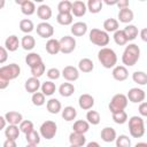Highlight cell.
I'll return each mask as SVG.
<instances>
[{
	"mask_svg": "<svg viewBox=\"0 0 147 147\" xmlns=\"http://www.w3.org/2000/svg\"><path fill=\"white\" fill-rule=\"evenodd\" d=\"M98 60L106 69H114L117 64V55L115 51L109 47H103L98 52Z\"/></svg>",
	"mask_w": 147,
	"mask_h": 147,
	"instance_id": "cell-1",
	"label": "cell"
},
{
	"mask_svg": "<svg viewBox=\"0 0 147 147\" xmlns=\"http://www.w3.org/2000/svg\"><path fill=\"white\" fill-rule=\"evenodd\" d=\"M140 57V48L137 44H129L122 55V62L125 67H133Z\"/></svg>",
	"mask_w": 147,
	"mask_h": 147,
	"instance_id": "cell-2",
	"label": "cell"
},
{
	"mask_svg": "<svg viewBox=\"0 0 147 147\" xmlns=\"http://www.w3.org/2000/svg\"><path fill=\"white\" fill-rule=\"evenodd\" d=\"M88 39L92 44L96 45V46H100V47H105L109 44L110 41V37L108 34V32H106L105 30H100V29H92L90 31V34H88Z\"/></svg>",
	"mask_w": 147,
	"mask_h": 147,
	"instance_id": "cell-3",
	"label": "cell"
},
{
	"mask_svg": "<svg viewBox=\"0 0 147 147\" xmlns=\"http://www.w3.org/2000/svg\"><path fill=\"white\" fill-rule=\"evenodd\" d=\"M129 131L133 138H141L145 134V122L141 116H132L129 119Z\"/></svg>",
	"mask_w": 147,
	"mask_h": 147,
	"instance_id": "cell-4",
	"label": "cell"
},
{
	"mask_svg": "<svg viewBox=\"0 0 147 147\" xmlns=\"http://www.w3.org/2000/svg\"><path fill=\"white\" fill-rule=\"evenodd\" d=\"M127 102H129V99L125 94H122V93H117L115 94L110 102H109V110L111 114H115V113H118V111H122L124 110L126 107H127Z\"/></svg>",
	"mask_w": 147,
	"mask_h": 147,
	"instance_id": "cell-5",
	"label": "cell"
},
{
	"mask_svg": "<svg viewBox=\"0 0 147 147\" xmlns=\"http://www.w3.org/2000/svg\"><path fill=\"white\" fill-rule=\"evenodd\" d=\"M21 74V68L18 64L16 63H10L7 65H2L0 68V79H5V80H13L16 79Z\"/></svg>",
	"mask_w": 147,
	"mask_h": 147,
	"instance_id": "cell-6",
	"label": "cell"
},
{
	"mask_svg": "<svg viewBox=\"0 0 147 147\" xmlns=\"http://www.w3.org/2000/svg\"><path fill=\"white\" fill-rule=\"evenodd\" d=\"M57 132V125L55 122L53 121H45L39 129V133L42 138H45L46 140H51L55 137Z\"/></svg>",
	"mask_w": 147,
	"mask_h": 147,
	"instance_id": "cell-7",
	"label": "cell"
},
{
	"mask_svg": "<svg viewBox=\"0 0 147 147\" xmlns=\"http://www.w3.org/2000/svg\"><path fill=\"white\" fill-rule=\"evenodd\" d=\"M60 46L62 54H70L76 48V39L71 36H64L60 39Z\"/></svg>",
	"mask_w": 147,
	"mask_h": 147,
	"instance_id": "cell-8",
	"label": "cell"
},
{
	"mask_svg": "<svg viewBox=\"0 0 147 147\" xmlns=\"http://www.w3.org/2000/svg\"><path fill=\"white\" fill-rule=\"evenodd\" d=\"M36 31L39 37L45 38V39L46 38L51 39V37H53V34H54V28L48 22H40L39 24H37Z\"/></svg>",
	"mask_w": 147,
	"mask_h": 147,
	"instance_id": "cell-9",
	"label": "cell"
},
{
	"mask_svg": "<svg viewBox=\"0 0 147 147\" xmlns=\"http://www.w3.org/2000/svg\"><path fill=\"white\" fill-rule=\"evenodd\" d=\"M126 96H127L129 101H131L132 103H141V102H144L146 94H145L144 90H141L139 87H132L129 90Z\"/></svg>",
	"mask_w": 147,
	"mask_h": 147,
	"instance_id": "cell-10",
	"label": "cell"
},
{
	"mask_svg": "<svg viewBox=\"0 0 147 147\" xmlns=\"http://www.w3.org/2000/svg\"><path fill=\"white\" fill-rule=\"evenodd\" d=\"M62 77L68 82H75L79 78V70L74 65H67L62 70Z\"/></svg>",
	"mask_w": 147,
	"mask_h": 147,
	"instance_id": "cell-11",
	"label": "cell"
},
{
	"mask_svg": "<svg viewBox=\"0 0 147 147\" xmlns=\"http://www.w3.org/2000/svg\"><path fill=\"white\" fill-rule=\"evenodd\" d=\"M113 78L117 82H124L125 79H127L129 77V71L126 69L125 65H116L114 69H113Z\"/></svg>",
	"mask_w": 147,
	"mask_h": 147,
	"instance_id": "cell-12",
	"label": "cell"
},
{
	"mask_svg": "<svg viewBox=\"0 0 147 147\" xmlns=\"http://www.w3.org/2000/svg\"><path fill=\"white\" fill-rule=\"evenodd\" d=\"M78 105L80 107V109L83 110H90L92 109V107L94 106V98L91 94L84 93L79 96L78 99Z\"/></svg>",
	"mask_w": 147,
	"mask_h": 147,
	"instance_id": "cell-13",
	"label": "cell"
},
{
	"mask_svg": "<svg viewBox=\"0 0 147 147\" xmlns=\"http://www.w3.org/2000/svg\"><path fill=\"white\" fill-rule=\"evenodd\" d=\"M87 11V6L84 1H80V0H77V1H74L72 2V10H71V14L76 17H83Z\"/></svg>",
	"mask_w": 147,
	"mask_h": 147,
	"instance_id": "cell-14",
	"label": "cell"
},
{
	"mask_svg": "<svg viewBox=\"0 0 147 147\" xmlns=\"http://www.w3.org/2000/svg\"><path fill=\"white\" fill-rule=\"evenodd\" d=\"M41 87V84L39 82V78H36V77H30L25 80V84H24V88L28 93H36L38 92V90Z\"/></svg>",
	"mask_w": 147,
	"mask_h": 147,
	"instance_id": "cell-15",
	"label": "cell"
},
{
	"mask_svg": "<svg viewBox=\"0 0 147 147\" xmlns=\"http://www.w3.org/2000/svg\"><path fill=\"white\" fill-rule=\"evenodd\" d=\"M20 6H21V11L22 14L26 15V16H31L34 14L36 11V5L33 1H30V0H23V1H16Z\"/></svg>",
	"mask_w": 147,
	"mask_h": 147,
	"instance_id": "cell-16",
	"label": "cell"
},
{
	"mask_svg": "<svg viewBox=\"0 0 147 147\" xmlns=\"http://www.w3.org/2000/svg\"><path fill=\"white\" fill-rule=\"evenodd\" d=\"M100 137L101 139L105 141V142H113L116 140L117 138V134H116V131L115 129L110 127V126H106L101 130L100 132Z\"/></svg>",
	"mask_w": 147,
	"mask_h": 147,
	"instance_id": "cell-17",
	"label": "cell"
},
{
	"mask_svg": "<svg viewBox=\"0 0 147 147\" xmlns=\"http://www.w3.org/2000/svg\"><path fill=\"white\" fill-rule=\"evenodd\" d=\"M46 52L51 55H56L57 53L61 52V46H60V40L55 39V38H51L47 40L46 42Z\"/></svg>",
	"mask_w": 147,
	"mask_h": 147,
	"instance_id": "cell-18",
	"label": "cell"
},
{
	"mask_svg": "<svg viewBox=\"0 0 147 147\" xmlns=\"http://www.w3.org/2000/svg\"><path fill=\"white\" fill-rule=\"evenodd\" d=\"M5 118L7 119V123L10 124V125H18L23 122V116L21 113L18 111H7L5 114Z\"/></svg>",
	"mask_w": 147,
	"mask_h": 147,
	"instance_id": "cell-19",
	"label": "cell"
},
{
	"mask_svg": "<svg viewBox=\"0 0 147 147\" xmlns=\"http://www.w3.org/2000/svg\"><path fill=\"white\" fill-rule=\"evenodd\" d=\"M21 45V41L18 40V37L15 34H11L9 37H7V39L5 40V47L8 52H15L18 49Z\"/></svg>",
	"mask_w": 147,
	"mask_h": 147,
	"instance_id": "cell-20",
	"label": "cell"
},
{
	"mask_svg": "<svg viewBox=\"0 0 147 147\" xmlns=\"http://www.w3.org/2000/svg\"><path fill=\"white\" fill-rule=\"evenodd\" d=\"M70 31L75 37H83L87 32V24L85 22H76L71 25Z\"/></svg>",
	"mask_w": 147,
	"mask_h": 147,
	"instance_id": "cell-21",
	"label": "cell"
},
{
	"mask_svg": "<svg viewBox=\"0 0 147 147\" xmlns=\"http://www.w3.org/2000/svg\"><path fill=\"white\" fill-rule=\"evenodd\" d=\"M52 9L48 5H40L38 8H37V15L40 20H42L44 22H47L51 17H52Z\"/></svg>",
	"mask_w": 147,
	"mask_h": 147,
	"instance_id": "cell-22",
	"label": "cell"
},
{
	"mask_svg": "<svg viewBox=\"0 0 147 147\" xmlns=\"http://www.w3.org/2000/svg\"><path fill=\"white\" fill-rule=\"evenodd\" d=\"M117 16H118V21L121 23L127 24V23L132 22L133 17H134V14L130 8H123V9H119Z\"/></svg>",
	"mask_w": 147,
	"mask_h": 147,
	"instance_id": "cell-23",
	"label": "cell"
},
{
	"mask_svg": "<svg viewBox=\"0 0 147 147\" xmlns=\"http://www.w3.org/2000/svg\"><path fill=\"white\" fill-rule=\"evenodd\" d=\"M69 141H70V145H74L77 147H83L86 144V138L84 134H80V133L72 131L69 134Z\"/></svg>",
	"mask_w": 147,
	"mask_h": 147,
	"instance_id": "cell-24",
	"label": "cell"
},
{
	"mask_svg": "<svg viewBox=\"0 0 147 147\" xmlns=\"http://www.w3.org/2000/svg\"><path fill=\"white\" fill-rule=\"evenodd\" d=\"M46 108H47L48 113L54 114V115H55V114H59L60 111H62V105H61V102H60L57 99H55V98H52V99H49V100L47 101Z\"/></svg>",
	"mask_w": 147,
	"mask_h": 147,
	"instance_id": "cell-25",
	"label": "cell"
},
{
	"mask_svg": "<svg viewBox=\"0 0 147 147\" xmlns=\"http://www.w3.org/2000/svg\"><path fill=\"white\" fill-rule=\"evenodd\" d=\"M93 69H94V63L91 59L84 57V59L79 60V62H78V70L79 71L87 74V72H91Z\"/></svg>",
	"mask_w": 147,
	"mask_h": 147,
	"instance_id": "cell-26",
	"label": "cell"
},
{
	"mask_svg": "<svg viewBox=\"0 0 147 147\" xmlns=\"http://www.w3.org/2000/svg\"><path fill=\"white\" fill-rule=\"evenodd\" d=\"M72 130H74V132H77V133H80V134H85L90 130V123L87 121H84V119H78V121H76L74 123Z\"/></svg>",
	"mask_w": 147,
	"mask_h": 147,
	"instance_id": "cell-27",
	"label": "cell"
},
{
	"mask_svg": "<svg viewBox=\"0 0 147 147\" xmlns=\"http://www.w3.org/2000/svg\"><path fill=\"white\" fill-rule=\"evenodd\" d=\"M41 62H42V59H41V56H40L38 53L31 52V53H29V54L25 56V63L30 67V69L33 68V67H36V65H38V64L41 63Z\"/></svg>",
	"mask_w": 147,
	"mask_h": 147,
	"instance_id": "cell-28",
	"label": "cell"
},
{
	"mask_svg": "<svg viewBox=\"0 0 147 147\" xmlns=\"http://www.w3.org/2000/svg\"><path fill=\"white\" fill-rule=\"evenodd\" d=\"M20 126L17 125H10L8 124V126L5 129V136L7 139H11V140H16L20 137Z\"/></svg>",
	"mask_w": 147,
	"mask_h": 147,
	"instance_id": "cell-29",
	"label": "cell"
},
{
	"mask_svg": "<svg viewBox=\"0 0 147 147\" xmlns=\"http://www.w3.org/2000/svg\"><path fill=\"white\" fill-rule=\"evenodd\" d=\"M103 29L106 32H116L117 30H119V23L116 18H107L103 22Z\"/></svg>",
	"mask_w": 147,
	"mask_h": 147,
	"instance_id": "cell-30",
	"label": "cell"
},
{
	"mask_svg": "<svg viewBox=\"0 0 147 147\" xmlns=\"http://www.w3.org/2000/svg\"><path fill=\"white\" fill-rule=\"evenodd\" d=\"M75 92V86L71 83H62L59 87V93L60 95L64 96V98H69L74 94Z\"/></svg>",
	"mask_w": 147,
	"mask_h": 147,
	"instance_id": "cell-31",
	"label": "cell"
},
{
	"mask_svg": "<svg viewBox=\"0 0 147 147\" xmlns=\"http://www.w3.org/2000/svg\"><path fill=\"white\" fill-rule=\"evenodd\" d=\"M77 117V110L72 106H67L62 109V118L67 122H71Z\"/></svg>",
	"mask_w": 147,
	"mask_h": 147,
	"instance_id": "cell-32",
	"label": "cell"
},
{
	"mask_svg": "<svg viewBox=\"0 0 147 147\" xmlns=\"http://www.w3.org/2000/svg\"><path fill=\"white\" fill-rule=\"evenodd\" d=\"M56 22L61 25H70L74 22V15L71 13H59L56 16Z\"/></svg>",
	"mask_w": 147,
	"mask_h": 147,
	"instance_id": "cell-33",
	"label": "cell"
},
{
	"mask_svg": "<svg viewBox=\"0 0 147 147\" xmlns=\"http://www.w3.org/2000/svg\"><path fill=\"white\" fill-rule=\"evenodd\" d=\"M87 10L92 14H98L101 11L102 9V6H103V1L101 0H88L87 3Z\"/></svg>",
	"mask_w": 147,
	"mask_h": 147,
	"instance_id": "cell-34",
	"label": "cell"
},
{
	"mask_svg": "<svg viewBox=\"0 0 147 147\" xmlns=\"http://www.w3.org/2000/svg\"><path fill=\"white\" fill-rule=\"evenodd\" d=\"M21 46L25 51H32L36 46V40L31 34H25L21 40Z\"/></svg>",
	"mask_w": 147,
	"mask_h": 147,
	"instance_id": "cell-35",
	"label": "cell"
},
{
	"mask_svg": "<svg viewBox=\"0 0 147 147\" xmlns=\"http://www.w3.org/2000/svg\"><path fill=\"white\" fill-rule=\"evenodd\" d=\"M40 90H41V92H42L46 96H51V95H53V94L55 93L56 86H55V84H54L52 80H46V82H44V83L41 84Z\"/></svg>",
	"mask_w": 147,
	"mask_h": 147,
	"instance_id": "cell-36",
	"label": "cell"
},
{
	"mask_svg": "<svg viewBox=\"0 0 147 147\" xmlns=\"http://www.w3.org/2000/svg\"><path fill=\"white\" fill-rule=\"evenodd\" d=\"M20 30L26 34H29L30 32H32L34 30V24L31 20L29 18H24V20H21L20 22Z\"/></svg>",
	"mask_w": 147,
	"mask_h": 147,
	"instance_id": "cell-37",
	"label": "cell"
},
{
	"mask_svg": "<svg viewBox=\"0 0 147 147\" xmlns=\"http://www.w3.org/2000/svg\"><path fill=\"white\" fill-rule=\"evenodd\" d=\"M123 30H124V32H125V34H126L129 41L134 40V39L138 37V33H139L138 28H137L136 25H133V24H129V25H126Z\"/></svg>",
	"mask_w": 147,
	"mask_h": 147,
	"instance_id": "cell-38",
	"label": "cell"
},
{
	"mask_svg": "<svg viewBox=\"0 0 147 147\" xmlns=\"http://www.w3.org/2000/svg\"><path fill=\"white\" fill-rule=\"evenodd\" d=\"M114 41L118 45V46H124L127 44V37L124 32V30H117L114 33Z\"/></svg>",
	"mask_w": 147,
	"mask_h": 147,
	"instance_id": "cell-39",
	"label": "cell"
},
{
	"mask_svg": "<svg viewBox=\"0 0 147 147\" xmlns=\"http://www.w3.org/2000/svg\"><path fill=\"white\" fill-rule=\"evenodd\" d=\"M132 79L138 85H147V74L144 71H134L132 74Z\"/></svg>",
	"mask_w": 147,
	"mask_h": 147,
	"instance_id": "cell-40",
	"label": "cell"
},
{
	"mask_svg": "<svg viewBox=\"0 0 147 147\" xmlns=\"http://www.w3.org/2000/svg\"><path fill=\"white\" fill-rule=\"evenodd\" d=\"M86 121L92 125H98L101 121L100 114L95 110H88L87 114H86Z\"/></svg>",
	"mask_w": 147,
	"mask_h": 147,
	"instance_id": "cell-41",
	"label": "cell"
},
{
	"mask_svg": "<svg viewBox=\"0 0 147 147\" xmlns=\"http://www.w3.org/2000/svg\"><path fill=\"white\" fill-rule=\"evenodd\" d=\"M25 140L30 145H38L40 142V133L37 132L36 130H33L25 134Z\"/></svg>",
	"mask_w": 147,
	"mask_h": 147,
	"instance_id": "cell-42",
	"label": "cell"
},
{
	"mask_svg": "<svg viewBox=\"0 0 147 147\" xmlns=\"http://www.w3.org/2000/svg\"><path fill=\"white\" fill-rule=\"evenodd\" d=\"M45 96H46V95H45L42 92H36V93L32 94L31 101H32V103H33L34 106L40 107V106H42V105L46 102V98H45Z\"/></svg>",
	"mask_w": 147,
	"mask_h": 147,
	"instance_id": "cell-43",
	"label": "cell"
},
{
	"mask_svg": "<svg viewBox=\"0 0 147 147\" xmlns=\"http://www.w3.org/2000/svg\"><path fill=\"white\" fill-rule=\"evenodd\" d=\"M59 13H71L72 10V2L69 0H62L57 3Z\"/></svg>",
	"mask_w": 147,
	"mask_h": 147,
	"instance_id": "cell-44",
	"label": "cell"
},
{
	"mask_svg": "<svg viewBox=\"0 0 147 147\" xmlns=\"http://www.w3.org/2000/svg\"><path fill=\"white\" fill-rule=\"evenodd\" d=\"M116 147H131V139L126 134H121L115 140Z\"/></svg>",
	"mask_w": 147,
	"mask_h": 147,
	"instance_id": "cell-45",
	"label": "cell"
},
{
	"mask_svg": "<svg viewBox=\"0 0 147 147\" xmlns=\"http://www.w3.org/2000/svg\"><path fill=\"white\" fill-rule=\"evenodd\" d=\"M111 115H113V121L116 124H124L127 121V114L125 113V110H122V111H118Z\"/></svg>",
	"mask_w": 147,
	"mask_h": 147,
	"instance_id": "cell-46",
	"label": "cell"
},
{
	"mask_svg": "<svg viewBox=\"0 0 147 147\" xmlns=\"http://www.w3.org/2000/svg\"><path fill=\"white\" fill-rule=\"evenodd\" d=\"M45 64H44V62H41V63H39L38 65H36V67H33V68H31L30 70H31V74H32V77H36V78H39V77H41L44 74H45Z\"/></svg>",
	"mask_w": 147,
	"mask_h": 147,
	"instance_id": "cell-47",
	"label": "cell"
},
{
	"mask_svg": "<svg viewBox=\"0 0 147 147\" xmlns=\"http://www.w3.org/2000/svg\"><path fill=\"white\" fill-rule=\"evenodd\" d=\"M20 130H21V132H23L24 134H26V133H29V132H31V131L34 130L33 123H32L31 121H29V119H24V121L20 124Z\"/></svg>",
	"mask_w": 147,
	"mask_h": 147,
	"instance_id": "cell-48",
	"label": "cell"
},
{
	"mask_svg": "<svg viewBox=\"0 0 147 147\" xmlns=\"http://www.w3.org/2000/svg\"><path fill=\"white\" fill-rule=\"evenodd\" d=\"M46 75H47V77L51 80H56V79H59L62 76V72L57 68H51V69L47 70V74Z\"/></svg>",
	"mask_w": 147,
	"mask_h": 147,
	"instance_id": "cell-49",
	"label": "cell"
},
{
	"mask_svg": "<svg viewBox=\"0 0 147 147\" xmlns=\"http://www.w3.org/2000/svg\"><path fill=\"white\" fill-rule=\"evenodd\" d=\"M7 57H8V51L6 49L5 46L0 47V63H5L7 61Z\"/></svg>",
	"mask_w": 147,
	"mask_h": 147,
	"instance_id": "cell-50",
	"label": "cell"
},
{
	"mask_svg": "<svg viewBox=\"0 0 147 147\" xmlns=\"http://www.w3.org/2000/svg\"><path fill=\"white\" fill-rule=\"evenodd\" d=\"M138 110H139V114H140V116H144V117H147V102H141L140 105H139V108H138Z\"/></svg>",
	"mask_w": 147,
	"mask_h": 147,
	"instance_id": "cell-51",
	"label": "cell"
},
{
	"mask_svg": "<svg viewBox=\"0 0 147 147\" xmlns=\"http://www.w3.org/2000/svg\"><path fill=\"white\" fill-rule=\"evenodd\" d=\"M2 147H17L16 145V140H11V139H6L3 141Z\"/></svg>",
	"mask_w": 147,
	"mask_h": 147,
	"instance_id": "cell-52",
	"label": "cell"
},
{
	"mask_svg": "<svg viewBox=\"0 0 147 147\" xmlns=\"http://www.w3.org/2000/svg\"><path fill=\"white\" fill-rule=\"evenodd\" d=\"M116 6H117L119 9H123V8H129V1H127V0H118Z\"/></svg>",
	"mask_w": 147,
	"mask_h": 147,
	"instance_id": "cell-53",
	"label": "cell"
},
{
	"mask_svg": "<svg viewBox=\"0 0 147 147\" xmlns=\"http://www.w3.org/2000/svg\"><path fill=\"white\" fill-rule=\"evenodd\" d=\"M140 38H141V40L142 41H145V42H147V28H144L141 31H140Z\"/></svg>",
	"mask_w": 147,
	"mask_h": 147,
	"instance_id": "cell-54",
	"label": "cell"
},
{
	"mask_svg": "<svg viewBox=\"0 0 147 147\" xmlns=\"http://www.w3.org/2000/svg\"><path fill=\"white\" fill-rule=\"evenodd\" d=\"M8 85H9V82H8V80L0 79V90H5V88H7Z\"/></svg>",
	"mask_w": 147,
	"mask_h": 147,
	"instance_id": "cell-55",
	"label": "cell"
},
{
	"mask_svg": "<svg viewBox=\"0 0 147 147\" xmlns=\"http://www.w3.org/2000/svg\"><path fill=\"white\" fill-rule=\"evenodd\" d=\"M6 122H7V119L5 118V116H0V123H1V129H6Z\"/></svg>",
	"mask_w": 147,
	"mask_h": 147,
	"instance_id": "cell-56",
	"label": "cell"
},
{
	"mask_svg": "<svg viewBox=\"0 0 147 147\" xmlns=\"http://www.w3.org/2000/svg\"><path fill=\"white\" fill-rule=\"evenodd\" d=\"M86 147H101L96 141H91V142H88L87 145H86Z\"/></svg>",
	"mask_w": 147,
	"mask_h": 147,
	"instance_id": "cell-57",
	"label": "cell"
},
{
	"mask_svg": "<svg viewBox=\"0 0 147 147\" xmlns=\"http://www.w3.org/2000/svg\"><path fill=\"white\" fill-rule=\"evenodd\" d=\"M117 1H118V0H115V1H107V0H106L105 3L108 5V6H114V5H117Z\"/></svg>",
	"mask_w": 147,
	"mask_h": 147,
	"instance_id": "cell-58",
	"label": "cell"
},
{
	"mask_svg": "<svg viewBox=\"0 0 147 147\" xmlns=\"http://www.w3.org/2000/svg\"><path fill=\"white\" fill-rule=\"evenodd\" d=\"M134 147H147V142H138L134 145Z\"/></svg>",
	"mask_w": 147,
	"mask_h": 147,
	"instance_id": "cell-59",
	"label": "cell"
},
{
	"mask_svg": "<svg viewBox=\"0 0 147 147\" xmlns=\"http://www.w3.org/2000/svg\"><path fill=\"white\" fill-rule=\"evenodd\" d=\"M25 147H37V145H30V144H28Z\"/></svg>",
	"mask_w": 147,
	"mask_h": 147,
	"instance_id": "cell-60",
	"label": "cell"
},
{
	"mask_svg": "<svg viewBox=\"0 0 147 147\" xmlns=\"http://www.w3.org/2000/svg\"><path fill=\"white\" fill-rule=\"evenodd\" d=\"M69 147H77V146H74V145H70Z\"/></svg>",
	"mask_w": 147,
	"mask_h": 147,
	"instance_id": "cell-61",
	"label": "cell"
},
{
	"mask_svg": "<svg viewBox=\"0 0 147 147\" xmlns=\"http://www.w3.org/2000/svg\"><path fill=\"white\" fill-rule=\"evenodd\" d=\"M146 123H147V122H146Z\"/></svg>",
	"mask_w": 147,
	"mask_h": 147,
	"instance_id": "cell-62",
	"label": "cell"
}]
</instances>
